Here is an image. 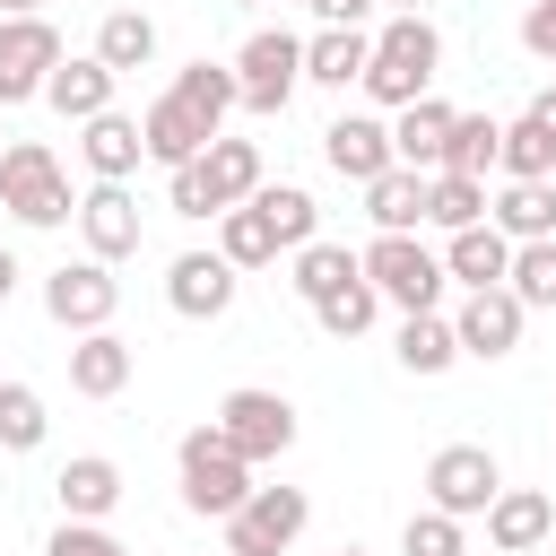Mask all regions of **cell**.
Returning a JSON list of instances; mask_svg holds the SVG:
<instances>
[{"label": "cell", "mask_w": 556, "mask_h": 556, "mask_svg": "<svg viewBox=\"0 0 556 556\" xmlns=\"http://www.w3.org/2000/svg\"><path fill=\"white\" fill-rule=\"evenodd\" d=\"M486 182L478 174H426V226H443V235H469V226H486Z\"/></svg>", "instance_id": "obj_29"}, {"label": "cell", "mask_w": 556, "mask_h": 556, "mask_svg": "<svg viewBox=\"0 0 556 556\" xmlns=\"http://www.w3.org/2000/svg\"><path fill=\"white\" fill-rule=\"evenodd\" d=\"M365 217H374V235H417L426 226V174L391 165L382 182H365Z\"/></svg>", "instance_id": "obj_24"}, {"label": "cell", "mask_w": 556, "mask_h": 556, "mask_svg": "<svg viewBox=\"0 0 556 556\" xmlns=\"http://www.w3.org/2000/svg\"><path fill=\"white\" fill-rule=\"evenodd\" d=\"M217 252H226L235 269H269V261H278V235H269V217L243 200V208H226V217H217Z\"/></svg>", "instance_id": "obj_35"}, {"label": "cell", "mask_w": 556, "mask_h": 556, "mask_svg": "<svg viewBox=\"0 0 556 556\" xmlns=\"http://www.w3.org/2000/svg\"><path fill=\"white\" fill-rule=\"evenodd\" d=\"M460 547H469V539H460V521H452V513H434V504H426V513H408V530H400V556H460Z\"/></svg>", "instance_id": "obj_39"}, {"label": "cell", "mask_w": 556, "mask_h": 556, "mask_svg": "<svg viewBox=\"0 0 556 556\" xmlns=\"http://www.w3.org/2000/svg\"><path fill=\"white\" fill-rule=\"evenodd\" d=\"M304 9H313V0H304Z\"/></svg>", "instance_id": "obj_50"}, {"label": "cell", "mask_w": 556, "mask_h": 556, "mask_svg": "<svg viewBox=\"0 0 556 556\" xmlns=\"http://www.w3.org/2000/svg\"><path fill=\"white\" fill-rule=\"evenodd\" d=\"M0 156H9V113H0Z\"/></svg>", "instance_id": "obj_48"}, {"label": "cell", "mask_w": 556, "mask_h": 556, "mask_svg": "<svg viewBox=\"0 0 556 556\" xmlns=\"http://www.w3.org/2000/svg\"><path fill=\"white\" fill-rule=\"evenodd\" d=\"M521 52L556 61V0H530V9H521Z\"/></svg>", "instance_id": "obj_41"}, {"label": "cell", "mask_w": 556, "mask_h": 556, "mask_svg": "<svg viewBox=\"0 0 556 556\" xmlns=\"http://www.w3.org/2000/svg\"><path fill=\"white\" fill-rule=\"evenodd\" d=\"M434 70H443V35L434 17H391L374 35V70H365V96L382 113H408L417 96H434Z\"/></svg>", "instance_id": "obj_1"}, {"label": "cell", "mask_w": 556, "mask_h": 556, "mask_svg": "<svg viewBox=\"0 0 556 556\" xmlns=\"http://www.w3.org/2000/svg\"><path fill=\"white\" fill-rule=\"evenodd\" d=\"M200 174H208V191H217V208H243L269 174H261V148L252 139H208V156H200Z\"/></svg>", "instance_id": "obj_28"}, {"label": "cell", "mask_w": 556, "mask_h": 556, "mask_svg": "<svg viewBox=\"0 0 556 556\" xmlns=\"http://www.w3.org/2000/svg\"><path fill=\"white\" fill-rule=\"evenodd\" d=\"M139 130H148V156H156L165 174H174V165H191V156H208V139H226V130H208V122H200V113H191L174 87H165V96L139 113Z\"/></svg>", "instance_id": "obj_18"}, {"label": "cell", "mask_w": 556, "mask_h": 556, "mask_svg": "<svg viewBox=\"0 0 556 556\" xmlns=\"http://www.w3.org/2000/svg\"><path fill=\"white\" fill-rule=\"evenodd\" d=\"M504 287L521 295V313H556V235L547 243H513V278Z\"/></svg>", "instance_id": "obj_37"}, {"label": "cell", "mask_w": 556, "mask_h": 556, "mask_svg": "<svg viewBox=\"0 0 556 556\" xmlns=\"http://www.w3.org/2000/svg\"><path fill=\"white\" fill-rule=\"evenodd\" d=\"M443 269L469 287V295H486V287H504L513 278V235L486 217V226H469V235H443Z\"/></svg>", "instance_id": "obj_20"}, {"label": "cell", "mask_w": 556, "mask_h": 556, "mask_svg": "<svg viewBox=\"0 0 556 556\" xmlns=\"http://www.w3.org/2000/svg\"><path fill=\"white\" fill-rule=\"evenodd\" d=\"M96 61H104L113 78H122V70H148V61H156V17H148V9H104Z\"/></svg>", "instance_id": "obj_26"}, {"label": "cell", "mask_w": 556, "mask_h": 556, "mask_svg": "<svg viewBox=\"0 0 556 556\" xmlns=\"http://www.w3.org/2000/svg\"><path fill=\"white\" fill-rule=\"evenodd\" d=\"M252 208L269 217L278 252H304V243H321V208H313V191H304V182H261V191H252Z\"/></svg>", "instance_id": "obj_25"}, {"label": "cell", "mask_w": 556, "mask_h": 556, "mask_svg": "<svg viewBox=\"0 0 556 556\" xmlns=\"http://www.w3.org/2000/svg\"><path fill=\"white\" fill-rule=\"evenodd\" d=\"M556 539V504L539 495V486H504L495 504H486V547L495 556H530V547H547Z\"/></svg>", "instance_id": "obj_16"}, {"label": "cell", "mask_w": 556, "mask_h": 556, "mask_svg": "<svg viewBox=\"0 0 556 556\" xmlns=\"http://www.w3.org/2000/svg\"><path fill=\"white\" fill-rule=\"evenodd\" d=\"M174 96L208 122V130H226V113L243 104V87H235V61H182L174 70Z\"/></svg>", "instance_id": "obj_27"}, {"label": "cell", "mask_w": 556, "mask_h": 556, "mask_svg": "<svg viewBox=\"0 0 556 556\" xmlns=\"http://www.w3.org/2000/svg\"><path fill=\"white\" fill-rule=\"evenodd\" d=\"M391 356H400L408 374H426V382H434V374H452V365H460V339H452V321H443V313H400V348H391Z\"/></svg>", "instance_id": "obj_30"}, {"label": "cell", "mask_w": 556, "mask_h": 556, "mask_svg": "<svg viewBox=\"0 0 556 556\" xmlns=\"http://www.w3.org/2000/svg\"><path fill=\"white\" fill-rule=\"evenodd\" d=\"M391 9H400V17H426V0H391Z\"/></svg>", "instance_id": "obj_46"}, {"label": "cell", "mask_w": 556, "mask_h": 556, "mask_svg": "<svg viewBox=\"0 0 556 556\" xmlns=\"http://www.w3.org/2000/svg\"><path fill=\"white\" fill-rule=\"evenodd\" d=\"M113 70L96 61V52H70L61 70H52V87H43V104L61 113V122H96V113H113Z\"/></svg>", "instance_id": "obj_21"}, {"label": "cell", "mask_w": 556, "mask_h": 556, "mask_svg": "<svg viewBox=\"0 0 556 556\" xmlns=\"http://www.w3.org/2000/svg\"><path fill=\"white\" fill-rule=\"evenodd\" d=\"M113 304H122V278L104 269V261H61L52 278H43V313L61 321V330H113Z\"/></svg>", "instance_id": "obj_10"}, {"label": "cell", "mask_w": 556, "mask_h": 556, "mask_svg": "<svg viewBox=\"0 0 556 556\" xmlns=\"http://www.w3.org/2000/svg\"><path fill=\"white\" fill-rule=\"evenodd\" d=\"M486 217H495L513 243H547V235H556V182H504Z\"/></svg>", "instance_id": "obj_31"}, {"label": "cell", "mask_w": 556, "mask_h": 556, "mask_svg": "<svg viewBox=\"0 0 556 556\" xmlns=\"http://www.w3.org/2000/svg\"><path fill=\"white\" fill-rule=\"evenodd\" d=\"M61 61L70 52H61V26L52 17H0V113L9 104H35Z\"/></svg>", "instance_id": "obj_7"}, {"label": "cell", "mask_w": 556, "mask_h": 556, "mask_svg": "<svg viewBox=\"0 0 556 556\" xmlns=\"http://www.w3.org/2000/svg\"><path fill=\"white\" fill-rule=\"evenodd\" d=\"M52 417H43V391L35 382H0V443L9 452H43Z\"/></svg>", "instance_id": "obj_36"}, {"label": "cell", "mask_w": 556, "mask_h": 556, "mask_svg": "<svg viewBox=\"0 0 556 556\" xmlns=\"http://www.w3.org/2000/svg\"><path fill=\"white\" fill-rule=\"evenodd\" d=\"M235 9H261V0H235Z\"/></svg>", "instance_id": "obj_49"}, {"label": "cell", "mask_w": 556, "mask_h": 556, "mask_svg": "<svg viewBox=\"0 0 556 556\" xmlns=\"http://www.w3.org/2000/svg\"><path fill=\"white\" fill-rule=\"evenodd\" d=\"M235 87H243V113H287L295 87H304V35H287V26L243 35V52H235Z\"/></svg>", "instance_id": "obj_5"}, {"label": "cell", "mask_w": 556, "mask_h": 556, "mask_svg": "<svg viewBox=\"0 0 556 556\" xmlns=\"http://www.w3.org/2000/svg\"><path fill=\"white\" fill-rule=\"evenodd\" d=\"M495 495H504V469H495V452H486V443H443V452L426 460V504H434V513L478 521Z\"/></svg>", "instance_id": "obj_6"}, {"label": "cell", "mask_w": 556, "mask_h": 556, "mask_svg": "<svg viewBox=\"0 0 556 556\" xmlns=\"http://www.w3.org/2000/svg\"><path fill=\"white\" fill-rule=\"evenodd\" d=\"M78 235H87V261H130L139 252V200H130V182H96V191H78Z\"/></svg>", "instance_id": "obj_13"}, {"label": "cell", "mask_w": 556, "mask_h": 556, "mask_svg": "<svg viewBox=\"0 0 556 556\" xmlns=\"http://www.w3.org/2000/svg\"><path fill=\"white\" fill-rule=\"evenodd\" d=\"M174 469H182V504H191V513H208V521H226V513H243V504H252V460L217 434V417L182 434Z\"/></svg>", "instance_id": "obj_2"}, {"label": "cell", "mask_w": 556, "mask_h": 556, "mask_svg": "<svg viewBox=\"0 0 556 556\" xmlns=\"http://www.w3.org/2000/svg\"><path fill=\"white\" fill-rule=\"evenodd\" d=\"M365 70H374V35L365 26H321V35H304V87H365Z\"/></svg>", "instance_id": "obj_17"}, {"label": "cell", "mask_w": 556, "mask_h": 556, "mask_svg": "<svg viewBox=\"0 0 556 556\" xmlns=\"http://www.w3.org/2000/svg\"><path fill=\"white\" fill-rule=\"evenodd\" d=\"M356 261H365V278H374L382 304H400V313H434V304H443V278H452V269H443V252H426L417 235H374Z\"/></svg>", "instance_id": "obj_4"}, {"label": "cell", "mask_w": 556, "mask_h": 556, "mask_svg": "<svg viewBox=\"0 0 556 556\" xmlns=\"http://www.w3.org/2000/svg\"><path fill=\"white\" fill-rule=\"evenodd\" d=\"M78 156H87V174H96V182H130V174H139V156H148L139 113H96V122H78Z\"/></svg>", "instance_id": "obj_19"}, {"label": "cell", "mask_w": 556, "mask_h": 556, "mask_svg": "<svg viewBox=\"0 0 556 556\" xmlns=\"http://www.w3.org/2000/svg\"><path fill=\"white\" fill-rule=\"evenodd\" d=\"M43 556H130V547H122L104 521H61V530L43 539Z\"/></svg>", "instance_id": "obj_40"}, {"label": "cell", "mask_w": 556, "mask_h": 556, "mask_svg": "<svg viewBox=\"0 0 556 556\" xmlns=\"http://www.w3.org/2000/svg\"><path fill=\"white\" fill-rule=\"evenodd\" d=\"M304 521H313L304 486H252V504L226 513V556H287L304 539Z\"/></svg>", "instance_id": "obj_8"}, {"label": "cell", "mask_w": 556, "mask_h": 556, "mask_svg": "<svg viewBox=\"0 0 556 556\" xmlns=\"http://www.w3.org/2000/svg\"><path fill=\"white\" fill-rule=\"evenodd\" d=\"M443 139H452V104L443 96H417L408 113H391V156L408 174H443Z\"/></svg>", "instance_id": "obj_22"}, {"label": "cell", "mask_w": 556, "mask_h": 556, "mask_svg": "<svg viewBox=\"0 0 556 556\" xmlns=\"http://www.w3.org/2000/svg\"><path fill=\"white\" fill-rule=\"evenodd\" d=\"M495 174L504 182H556V130L547 122H504V148H495Z\"/></svg>", "instance_id": "obj_32"}, {"label": "cell", "mask_w": 556, "mask_h": 556, "mask_svg": "<svg viewBox=\"0 0 556 556\" xmlns=\"http://www.w3.org/2000/svg\"><path fill=\"white\" fill-rule=\"evenodd\" d=\"M9 295H17V252L0 243V304H9Z\"/></svg>", "instance_id": "obj_44"}, {"label": "cell", "mask_w": 556, "mask_h": 556, "mask_svg": "<svg viewBox=\"0 0 556 556\" xmlns=\"http://www.w3.org/2000/svg\"><path fill=\"white\" fill-rule=\"evenodd\" d=\"M0 17H43V0H0Z\"/></svg>", "instance_id": "obj_45"}, {"label": "cell", "mask_w": 556, "mask_h": 556, "mask_svg": "<svg viewBox=\"0 0 556 556\" xmlns=\"http://www.w3.org/2000/svg\"><path fill=\"white\" fill-rule=\"evenodd\" d=\"M235 287H243V269L226 252H174V269H165V304L182 321H217L235 304Z\"/></svg>", "instance_id": "obj_12"}, {"label": "cell", "mask_w": 556, "mask_h": 556, "mask_svg": "<svg viewBox=\"0 0 556 556\" xmlns=\"http://www.w3.org/2000/svg\"><path fill=\"white\" fill-rule=\"evenodd\" d=\"M339 556H374V547H356V539H348V547H339Z\"/></svg>", "instance_id": "obj_47"}, {"label": "cell", "mask_w": 556, "mask_h": 556, "mask_svg": "<svg viewBox=\"0 0 556 556\" xmlns=\"http://www.w3.org/2000/svg\"><path fill=\"white\" fill-rule=\"evenodd\" d=\"M130 374H139V356H130L122 330H87V339H70V391H78V400H122Z\"/></svg>", "instance_id": "obj_15"}, {"label": "cell", "mask_w": 556, "mask_h": 556, "mask_svg": "<svg viewBox=\"0 0 556 556\" xmlns=\"http://www.w3.org/2000/svg\"><path fill=\"white\" fill-rule=\"evenodd\" d=\"M0 208H9L17 226H70V217H78L70 174H61V156H52L43 139H9V156H0Z\"/></svg>", "instance_id": "obj_3"}, {"label": "cell", "mask_w": 556, "mask_h": 556, "mask_svg": "<svg viewBox=\"0 0 556 556\" xmlns=\"http://www.w3.org/2000/svg\"><path fill=\"white\" fill-rule=\"evenodd\" d=\"M321 165L339 174V182H382L400 156H391V122H374V113H339L330 130H321Z\"/></svg>", "instance_id": "obj_11"}, {"label": "cell", "mask_w": 556, "mask_h": 556, "mask_svg": "<svg viewBox=\"0 0 556 556\" xmlns=\"http://www.w3.org/2000/svg\"><path fill=\"white\" fill-rule=\"evenodd\" d=\"M374 9H382V0H313V17H321V26H365Z\"/></svg>", "instance_id": "obj_42"}, {"label": "cell", "mask_w": 556, "mask_h": 556, "mask_svg": "<svg viewBox=\"0 0 556 556\" xmlns=\"http://www.w3.org/2000/svg\"><path fill=\"white\" fill-rule=\"evenodd\" d=\"M348 278H365V261H356L348 243H304V252H295V278H287V287H295L304 304H321V295H339Z\"/></svg>", "instance_id": "obj_34"}, {"label": "cell", "mask_w": 556, "mask_h": 556, "mask_svg": "<svg viewBox=\"0 0 556 556\" xmlns=\"http://www.w3.org/2000/svg\"><path fill=\"white\" fill-rule=\"evenodd\" d=\"M374 313H382L374 278H348L339 295H321V304H313V321H321L330 339H365V330H374Z\"/></svg>", "instance_id": "obj_38"}, {"label": "cell", "mask_w": 556, "mask_h": 556, "mask_svg": "<svg viewBox=\"0 0 556 556\" xmlns=\"http://www.w3.org/2000/svg\"><path fill=\"white\" fill-rule=\"evenodd\" d=\"M52 495H61V521H104V513L122 504V469H113L104 452H78V460H61Z\"/></svg>", "instance_id": "obj_23"}, {"label": "cell", "mask_w": 556, "mask_h": 556, "mask_svg": "<svg viewBox=\"0 0 556 556\" xmlns=\"http://www.w3.org/2000/svg\"><path fill=\"white\" fill-rule=\"evenodd\" d=\"M217 434L261 469V460H278V452L295 443V400H278V391H252V382H243V391H226V400H217Z\"/></svg>", "instance_id": "obj_9"}, {"label": "cell", "mask_w": 556, "mask_h": 556, "mask_svg": "<svg viewBox=\"0 0 556 556\" xmlns=\"http://www.w3.org/2000/svg\"><path fill=\"white\" fill-rule=\"evenodd\" d=\"M495 148H504V122L486 113H452V139H443V174H495Z\"/></svg>", "instance_id": "obj_33"}, {"label": "cell", "mask_w": 556, "mask_h": 556, "mask_svg": "<svg viewBox=\"0 0 556 556\" xmlns=\"http://www.w3.org/2000/svg\"><path fill=\"white\" fill-rule=\"evenodd\" d=\"M521 321H530L521 295H513V287H486V295H469V304L452 313V339H460V356H486V365H495V356L521 348Z\"/></svg>", "instance_id": "obj_14"}, {"label": "cell", "mask_w": 556, "mask_h": 556, "mask_svg": "<svg viewBox=\"0 0 556 556\" xmlns=\"http://www.w3.org/2000/svg\"><path fill=\"white\" fill-rule=\"evenodd\" d=\"M521 113H530V122H547V130H556V87H539V96H530V104H521Z\"/></svg>", "instance_id": "obj_43"}]
</instances>
